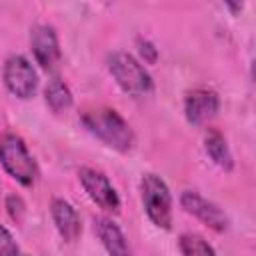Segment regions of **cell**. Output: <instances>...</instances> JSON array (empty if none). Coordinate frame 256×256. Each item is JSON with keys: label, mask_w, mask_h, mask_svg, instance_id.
Instances as JSON below:
<instances>
[{"label": "cell", "mask_w": 256, "mask_h": 256, "mask_svg": "<svg viewBox=\"0 0 256 256\" xmlns=\"http://www.w3.org/2000/svg\"><path fill=\"white\" fill-rule=\"evenodd\" d=\"M82 124L90 134L118 152H128L134 146V132L130 124L112 108H94L84 112Z\"/></svg>", "instance_id": "6da1fadb"}, {"label": "cell", "mask_w": 256, "mask_h": 256, "mask_svg": "<svg viewBox=\"0 0 256 256\" xmlns=\"http://www.w3.org/2000/svg\"><path fill=\"white\" fill-rule=\"evenodd\" d=\"M108 70L116 84L130 96H146L152 92V78L146 68L128 52H112L108 56Z\"/></svg>", "instance_id": "7a4b0ae2"}, {"label": "cell", "mask_w": 256, "mask_h": 256, "mask_svg": "<svg viewBox=\"0 0 256 256\" xmlns=\"http://www.w3.org/2000/svg\"><path fill=\"white\" fill-rule=\"evenodd\" d=\"M0 164L22 186H32L38 176L34 158L30 156L24 140L16 134H4L0 138Z\"/></svg>", "instance_id": "3957f363"}, {"label": "cell", "mask_w": 256, "mask_h": 256, "mask_svg": "<svg viewBox=\"0 0 256 256\" xmlns=\"http://www.w3.org/2000/svg\"><path fill=\"white\" fill-rule=\"evenodd\" d=\"M140 196L150 222L168 230L172 224V196L166 182L156 174H144L140 180Z\"/></svg>", "instance_id": "277c9868"}, {"label": "cell", "mask_w": 256, "mask_h": 256, "mask_svg": "<svg viewBox=\"0 0 256 256\" xmlns=\"http://www.w3.org/2000/svg\"><path fill=\"white\" fill-rule=\"evenodd\" d=\"M4 84L14 96L26 100L38 88V74L24 56L14 54L4 62Z\"/></svg>", "instance_id": "5b68a950"}, {"label": "cell", "mask_w": 256, "mask_h": 256, "mask_svg": "<svg viewBox=\"0 0 256 256\" xmlns=\"http://www.w3.org/2000/svg\"><path fill=\"white\" fill-rule=\"evenodd\" d=\"M78 180H80L84 192L88 194V198L94 204H98L102 210H108V212L120 210V198L104 172L94 170V168H80Z\"/></svg>", "instance_id": "8992f818"}, {"label": "cell", "mask_w": 256, "mask_h": 256, "mask_svg": "<svg viewBox=\"0 0 256 256\" xmlns=\"http://www.w3.org/2000/svg\"><path fill=\"white\" fill-rule=\"evenodd\" d=\"M30 46L34 52L36 62L52 72L58 68L60 64V44H58V36L56 30L48 24H36L30 30Z\"/></svg>", "instance_id": "52a82bcc"}, {"label": "cell", "mask_w": 256, "mask_h": 256, "mask_svg": "<svg viewBox=\"0 0 256 256\" xmlns=\"http://www.w3.org/2000/svg\"><path fill=\"white\" fill-rule=\"evenodd\" d=\"M180 204H182V208H184L188 214H192L194 218H198V220H200L202 224H206L208 228H212V230H216V232H224V230L228 228V218H226V214H224L214 202L206 200V198L200 196L198 192H194V190L182 192Z\"/></svg>", "instance_id": "ba28073f"}, {"label": "cell", "mask_w": 256, "mask_h": 256, "mask_svg": "<svg viewBox=\"0 0 256 256\" xmlns=\"http://www.w3.org/2000/svg\"><path fill=\"white\" fill-rule=\"evenodd\" d=\"M218 108H220V98L210 88H194L186 94L184 114H186V120L194 126H202L208 120H212Z\"/></svg>", "instance_id": "9c48e42d"}, {"label": "cell", "mask_w": 256, "mask_h": 256, "mask_svg": "<svg viewBox=\"0 0 256 256\" xmlns=\"http://www.w3.org/2000/svg\"><path fill=\"white\" fill-rule=\"evenodd\" d=\"M50 212H52V220H54L60 236L66 242H76L82 234V224H80V218H78V212L74 210V206L64 198H54Z\"/></svg>", "instance_id": "30bf717a"}, {"label": "cell", "mask_w": 256, "mask_h": 256, "mask_svg": "<svg viewBox=\"0 0 256 256\" xmlns=\"http://www.w3.org/2000/svg\"><path fill=\"white\" fill-rule=\"evenodd\" d=\"M94 232L100 238L108 256H130L128 240L114 220L104 218V216L94 218Z\"/></svg>", "instance_id": "8fae6325"}, {"label": "cell", "mask_w": 256, "mask_h": 256, "mask_svg": "<svg viewBox=\"0 0 256 256\" xmlns=\"http://www.w3.org/2000/svg\"><path fill=\"white\" fill-rule=\"evenodd\" d=\"M204 150H206V154L210 156V160H212L218 168H222V170H232L234 160H232L228 142H226V138H224L218 130L210 128V130L206 132V136H204Z\"/></svg>", "instance_id": "7c38bea8"}, {"label": "cell", "mask_w": 256, "mask_h": 256, "mask_svg": "<svg viewBox=\"0 0 256 256\" xmlns=\"http://www.w3.org/2000/svg\"><path fill=\"white\" fill-rule=\"evenodd\" d=\"M44 98H46V104L50 106V110L56 112V114L64 112V110H68L72 106V92L60 78H52L46 84Z\"/></svg>", "instance_id": "4fadbf2b"}, {"label": "cell", "mask_w": 256, "mask_h": 256, "mask_svg": "<svg viewBox=\"0 0 256 256\" xmlns=\"http://www.w3.org/2000/svg\"><path fill=\"white\" fill-rule=\"evenodd\" d=\"M178 244L182 256H216L214 248L198 234H182Z\"/></svg>", "instance_id": "5bb4252c"}, {"label": "cell", "mask_w": 256, "mask_h": 256, "mask_svg": "<svg viewBox=\"0 0 256 256\" xmlns=\"http://www.w3.org/2000/svg\"><path fill=\"white\" fill-rule=\"evenodd\" d=\"M0 256H20V248L6 226L0 224Z\"/></svg>", "instance_id": "9a60e30c"}, {"label": "cell", "mask_w": 256, "mask_h": 256, "mask_svg": "<svg viewBox=\"0 0 256 256\" xmlns=\"http://www.w3.org/2000/svg\"><path fill=\"white\" fill-rule=\"evenodd\" d=\"M138 46H140V54H142V58H144L148 64H154V62H156V56H158L156 48H154L148 40H138Z\"/></svg>", "instance_id": "2e32d148"}, {"label": "cell", "mask_w": 256, "mask_h": 256, "mask_svg": "<svg viewBox=\"0 0 256 256\" xmlns=\"http://www.w3.org/2000/svg\"><path fill=\"white\" fill-rule=\"evenodd\" d=\"M8 212H10L12 220H20V218H22V212H24V202L18 198V200H16V206H14V202H12L10 196H8Z\"/></svg>", "instance_id": "e0dca14e"}]
</instances>
